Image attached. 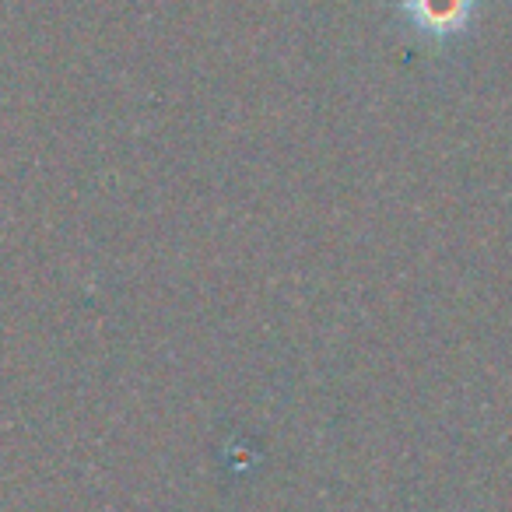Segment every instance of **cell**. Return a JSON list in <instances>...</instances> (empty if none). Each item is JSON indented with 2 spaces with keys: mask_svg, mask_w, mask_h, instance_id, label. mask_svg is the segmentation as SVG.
<instances>
[{
  "mask_svg": "<svg viewBox=\"0 0 512 512\" xmlns=\"http://www.w3.org/2000/svg\"><path fill=\"white\" fill-rule=\"evenodd\" d=\"M404 15L428 39H446L470 25L474 0H404Z\"/></svg>",
  "mask_w": 512,
  "mask_h": 512,
  "instance_id": "obj_1",
  "label": "cell"
}]
</instances>
